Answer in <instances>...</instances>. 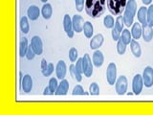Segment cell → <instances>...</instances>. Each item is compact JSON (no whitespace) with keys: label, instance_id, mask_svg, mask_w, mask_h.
<instances>
[{"label":"cell","instance_id":"33","mask_svg":"<svg viewBox=\"0 0 153 115\" xmlns=\"http://www.w3.org/2000/svg\"><path fill=\"white\" fill-rule=\"evenodd\" d=\"M147 24L153 27V5L147 8Z\"/></svg>","mask_w":153,"mask_h":115},{"label":"cell","instance_id":"30","mask_svg":"<svg viewBox=\"0 0 153 115\" xmlns=\"http://www.w3.org/2000/svg\"><path fill=\"white\" fill-rule=\"evenodd\" d=\"M49 88L51 90V92H52V95H54L55 92H56V90L57 88V86H59V84H57V80L56 78H52L49 80Z\"/></svg>","mask_w":153,"mask_h":115},{"label":"cell","instance_id":"19","mask_svg":"<svg viewBox=\"0 0 153 115\" xmlns=\"http://www.w3.org/2000/svg\"><path fill=\"white\" fill-rule=\"evenodd\" d=\"M142 32H143V27H142V24L140 22H135L133 23L132 25V29H131V35L133 40H139L141 37H142Z\"/></svg>","mask_w":153,"mask_h":115},{"label":"cell","instance_id":"43","mask_svg":"<svg viewBox=\"0 0 153 115\" xmlns=\"http://www.w3.org/2000/svg\"><path fill=\"white\" fill-rule=\"evenodd\" d=\"M142 1L145 5H150L151 2H152V0H142Z\"/></svg>","mask_w":153,"mask_h":115},{"label":"cell","instance_id":"26","mask_svg":"<svg viewBox=\"0 0 153 115\" xmlns=\"http://www.w3.org/2000/svg\"><path fill=\"white\" fill-rule=\"evenodd\" d=\"M69 71H70V73H71V76L73 77V78L76 81H79V83H80L81 81H82V77H81V74L79 73V72L76 70V66L74 64H71L69 66Z\"/></svg>","mask_w":153,"mask_h":115},{"label":"cell","instance_id":"41","mask_svg":"<svg viewBox=\"0 0 153 115\" xmlns=\"http://www.w3.org/2000/svg\"><path fill=\"white\" fill-rule=\"evenodd\" d=\"M47 66H48V63H47L46 60H45V59H43V60H41V64H40V67H41V73L46 70Z\"/></svg>","mask_w":153,"mask_h":115},{"label":"cell","instance_id":"39","mask_svg":"<svg viewBox=\"0 0 153 115\" xmlns=\"http://www.w3.org/2000/svg\"><path fill=\"white\" fill-rule=\"evenodd\" d=\"M35 56H36V53L33 52V48H32L31 46H29L28 51H27V54H26V59H27L28 60H33V58H35Z\"/></svg>","mask_w":153,"mask_h":115},{"label":"cell","instance_id":"7","mask_svg":"<svg viewBox=\"0 0 153 115\" xmlns=\"http://www.w3.org/2000/svg\"><path fill=\"white\" fill-rule=\"evenodd\" d=\"M143 85L146 87L149 88L153 85V68L150 66H146L143 73Z\"/></svg>","mask_w":153,"mask_h":115},{"label":"cell","instance_id":"36","mask_svg":"<svg viewBox=\"0 0 153 115\" xmlns=\"http://www.w3.org/2000/svg\"><path fill=\"white\" fill-rule=\"evenodd\" d=\"M54 69H55V67H54V64L53 63H48V66H47V68L44 72H42V75L44 76V77H49L52 75V73L54 72Z\"/></svg>","mask_w":153,"mask_h":115},{"label":"cell","instance_id":"5","mask_svg":"<svg viewBox=\"0 0 153 115\" xmlns=\"http://www.w3.org/2000/svg\"><path fill=\"white\" fill-rule=\"evenodd\" d=\"M127 86H128V81L126 76H120L118 80L116 81V84H115V88H116V92L119 95H123L126 94V90H127Z\"/></svg>","mask_w":153,"mask_h":115},{"label":"cell","instance_id":"38","mask_svg":"<svg viewBox=\"0 0 153 115\" xmlns=\"http://www.w3.org/2000/svg\"><path fill=\"white\" fill-rule=\"evenodd\" d=\"M73 95H84V90L82 88V86L81 85H76L74 87L73 89V92H72Z\"/></svg>","mask_w":153,"mask_h":115},{"label":"cell","instance_id":"2","mask_svg":"<svg viewBox=\"0 0 153 115\" xmlns=\"http://www.w3.org/2000/svg\"><path fill=\"white\" fill-rule=\"evenodd\" d=\"M137 12V3L135 0H128L126 3V9H124L123 13V20L124 24L127 27H130L133 24L134 16H135Z\"/></svg>","mask_w":153,"mask_h":115},{"label":"cell","instance_id":"32","mask_svg":"<svg viewBox=\"0 0 153 115\" xmlns=\"http://www.w3.org/2000/svg\"><path fill=\"white\" fill-rule=\"evenodd\" d=\"M89 94L90 95H99L100 94V87L97 83H92L90 84Z\"/></svg>","mask_w":153,"mask_h":115},{"label":"cell","instance_id":"31","mask_svg":"<svg viewBox=\"0 0 153 115\" xmlns=\"http://www.w3.org/2000/svg\"><path fill=\"white\" fill-rule=\"evenodd\" d=\"M115 26L117 27V29L120 32H123V26H124V20H123V16H118V17L116 18V23H115Z\"/></svg>","mask_w":153,"mask_h":115},{"label":"cell","instance_id":"27","mask_svg":"<svg viewBox=\"0 0 153 115\" xmlns=\"http://www.w3.org/2000/svg\"><path fill=\"white\" fill-rule=\"evenodd\" d=\"M20 30L23 34H28L30 30V25H29L28 16H23L20 19Z\"/></svg>","mask_w":153,"mask_h":115},{"label":"cell","instance_id":"40","mask_svg":"<svg viewBox=\"0 0 153 115\" xmlns=\"http://www.w3.org/2000/svg\"><path fill=\"white\" fill-rule=\"evenodd\" d=\"M76 70H78L79 73L82 75L83 74V68H82V58L81 59H78V60H76V63L75 64Z\"/></svg>","mask_w":153,"mask_h":115},{"label":"cell","instance_id":"24","mask_svg":"<svg viewBox=\"0 0 153 115\" xmlns=\"http://www.w3.org/2000/svg\"><path fill=\"white\" fill-rule=\"evenodd\" d=\"M83 33H84V36L87 37V38H91L93 36V33H94V28L92 23L90 21H86L84 22V25H83Z\"/></svg>","mask_w":153,"mask_h":115},{"label":"cell","instance_id":"15","mask_svg":"<svg viewBox=\"0 0 153 115\" xmlns=\"http://www.w3.org/2000/svg\"><path fill=\"white\" fill-rule=\"evenodd\" d=\"M21 88L25 93L31 92L33 88V79L30 75H25L23 77L22 83H21Z\"/></svg>","mask_w":153,"mask_h":115},{"label":"cell","instance_id":"16","mask_svg":"<svg viewBox=\"0 0 153 115\" xmlns=\"http://www.w3.org/2000/svg\"><path fill=\"white\" fill-rule=\"evenodd\" d=\"M27 16H28V18L30 19L32 21H35L38 18V16H40V11L38 7L35 6V5H31L30 7L28 8L27 10Z\"/></svg>","mask_w":153,"mask_h":115},{"label":"cell","instance_id":"17","mask_svg":"<svg viewBox=\"0 0 153 115\" xmlns=\"http://www.w3.org/2000/svg\"><path fill=\"white\" fill-rule=\"evenodd\" d=\"M92 61H93V64L96 67H102L103 64V61H104V57L103 54L100 50H96L93 54L92 57Z\"/></svg>","mask_w":153,"mask_h":115},{"label":"cell","instance_id":"18","mask_svg":"<svg viewBox=\"0 0 153 115\" xmlns=\"http://www.w3.org/2000/svg\"><path fill=\"white\" fill-rule=\"evenodd\" d=\"M69 90V83L67 80H61L60 84H59V86L55 92V95H66Z\"/></svg>","mask_w":153,"mask_h":115},{"label":"cell","instance_id":"8","mask_svg":"<svg viewBox=\"0 0 153 115\" xmlns=\"http://www.w3.org/2000/svg\"><path fill=\"white\" fill-rule=\"evenodd\" d=\"M143 76L140 74H137L134 76L133 81H132V91L134 94L139 95L143 90Z\"/></svg>","mask_w":153,"mask_h":115},{"label":"cell","instance_id":"20","mask_svg":"<svg viewBox=\"0 0 153 115\" xmlns=\"http://www.w3.org/2000/svg\"><path fill=\"white\" fill-rule=\"evenodd\" d=\"M138 20L143 25L147 23V8H146L145 6L141 7L138 11Z\"/></svg>","mask_w":153,"mask_h":115},{"label":"cell","instance_id":"37","mask_svg":"<svg viewBox=\"0 0 153 115\" xmlns=\"http://www.w3.org/2000/svg\"><path fill=\"white\" fill-rule=\"evenodd\" d=\"M75 5H76V11L82 12V10L84 8V5H85V0H75Z\"/></svg>","mask_w":153,"mask_h":115},{"label":"cell","instance_id":"9","mask_svg":"<svg viewBox=\"0 0 153 115\" xmlns=\"http://www.w3.org/2000/svg\"><path fill=\"white\" fill-rule=\"evenodd\" d=\"M63 29L66 33L67 37L69 38H72L74 37V28H73V23H72V18L68 16L65 14L63 17Z\"/></svg>","mask_w":153,"mask_h":115},{"label":"cell","instance_id":"23","mask_svg":"<svg viewBox=\"0 0 153 115\" xmlns=\"http://www.w3.org/2000/svg\"><path fill=\"white\" fill-rule=\"evenodd\" d=\"M28 48H29L28 40L26 37H23L21 40V41H20V44H19V57H20V58L26 57Z\"/></svg>","mask_w":153,"mask_h":115},{"label":"cell","instance_id":"6","mask_svg":"<svg viewBox=\"0 0 153 115\" xmlns=\"http://www.w3.org/2000/svg\"><path fill=\"white\" fill-rule=\"evenodd\" d=\"M82 68L84 76L90 78L93 74V65L92 60H91L90 56L88 54H84V56L82 57Z\"/></svg>","mask_w":153,"mask_h":115},{"label":"cell","instance_id":"22","mask_svg":"<svg viewBox=\"0 0 153 115\" xmlns=\"http://www.w3.org/2000/svg\"><path fill=\"white\" fill-rule=\"evenodd\" d=\"M52 13H53V9H52L51 4L45 3L41 8V14H42L43 18H44V19H50L51 16H52Z\"/></svg>","mask_w":153,"mask_h":115},{"label":"cell","instance_id":"28","mask_svg":"<svg viewBox=\"0 0 153 115\" xmlns=\"http://www.w3.org/2000/svg\"><path fill=\"white\" fill-rule=\"evenodd\" d=\"M103 25L105 28L107 29H112L115 26V21H114V18L111 16H106L103 19Z\"/></svg>","mask_w":153,"mask_h":115},{"label":"cell","instance_id":"29","mask_svg":"<svg viewBox=\"0 0 153 115\" xmlns=\"http://www.w3.org/2000/svg\"><path fill=\"white\" fill-rule=\"evenodd\" d=\"M126 45L124 44L123 41L120 38L117 42V52L118 54L120 55H123L124 53H126Z\"/></svg>","mask_w":153,"mask_h":115},{"label":"cell","instance_id":"1","mask_svg":"<svg viewBox=\"0 0 153 115\" xmlns=\"http://www.w3.org/2000/svg\"><path fill=\"white\" fill-rule=\"evenodd\" d=\"M106 0H85L86 13L92 18L100 17L105 11Z\"/></svg>","mask_w":153,"mask_h":115},{"label":"cell","instance_id":"34","mask_svg":"<svg viewBox=\"0 0 153 115\" xmlns=\"http://www.w3.org/2000/svg\"><path fill=\"white\" fill-rule=\"evenodd\" d=\"M78 51L75 47H72L69 50V60L71 62H75L76 61V59H78Z\"/></svg>","mask_w":153,"mask_h":115},{"label":"cell","instance_id":"10","mask_svg":"<svg viewBox=\"0 0 153 115\" xmlns=\"http://www.w3.org/2000/svg\"><path fill=\"white\" fill-rule=\"evenodd\" d=\"M31 47L33 48V52L36 53V55L40 56L42 55L43 52V44H42V40L39 37L35 36L32 37L31 40Z\"/></svg>","mask_w":153,"mask_h":115},{"label":"cell","instance_id":"11","mask_svg":"<svg viewBox=\"0 0 153 115\" xmlns=\"http://www.w3.org/2000/svg\"><path fill=\"white\" fill-rule=\"evenodd\" d=\"M56 79L59 80H63L66 76V71H67V67H66V63L63 60H59L56 66Z\"/></svg>","mask_w":153,"mask_h":115},{"label":"cell","instance_id":"42","mask_svg":"<svg viewBox=\"0 0 153 115\" xmlns=\"http://www.w3.org/2000/svg\"><path fill=\"white\" fill-rule=\"evenodd\" d=\"M43 94H44V95H52V92H51V90L49 88V86L44 89V91H43Z\"/></svg>","mask_w":153,"mask_h":115},{"label":"cell","instance_id":"12","mask_svg":"<svg viewBox=\"0 0 153 115\" xmlns=\"http://www.w3.org/2000/svg\"><path fill=\"white\" fill-rule=\"evenodd\" d=\"M72 23H73V28L76 33H80L83 31L84 20L82 16H79V14H75L72 18Z\"/></svg>","mask_w":153,"mask_h":115},{"label":"cell","instance_id":"14","mask_svg":"<svg viewBox=\"0 0 153 115\" xmlns=\"http://www.w3.org/2000/svg\"><path fill=\"white\" fill-rule=\"evenodd\" d=\"M143 32H142V36H143V40L146 42H150L153 38V29L150 25H148V24H145V25H143Z\"/></svg>","mask_w":153,"mask_h":115},{"label":"cell","instance_id":"21","mask_svg":"<svg viewBox=\"0 0 153 115\" xmlns=\"http://www.w3.org/2000/svg\"><path fill=\"white\" fill-rule=\"evenodd\" d=\"M130 49L132 54L135 56L136 58H140L142 56V49H141V46L140 44L138 43L137 40H132L130 42Z\"/></svg>","mask_w":153,"mask_h":115},{"label":"cell","instance_id":"4","mask_svg":"<svg viewBox=\"0 0 153 115\" xmlns=\"http://www.w3.org/2000/svg\"><path fill=\"white\" fill-rule=\"evenodd\" d=\"M106 80L110 85H114L117 81V67L114 62L109 63L106 70Z\"/></svg>","mask_w":153,"mask_h":115},{"label":"cell","instance_id":"35","mask_svg":"<svg viewBox=\"0 0 153 115\" xmlns=\"http://www.w3.org/2000/svg\"><path fill=\"white\" fill-rule=\"evenodd\" d=\"M121 34L122 32H120L116 26H114L112 28V32H111V35H112V38L114 41H118L120 38H121Z\"/></svg>","mask_w":153,"mask_h":115},{"label":"cell","instance_id":"25","mask_svg":"<svg viewBox=\"0 0 153 115\" xmlns=\"http://www.w3.org/2000/svg\"><path fill=\"white\" fill-rule=\"evenodd\" d=\"M121 40L123 41V43L126 45L130 44V42L132 40V35H131V32L126 29V30H123L122 34H121Z\"/></svg>","mask_w":153,"mask_h":115},{"label":"cell","instance_id":"13","mask_svg":"<svg viewBox=\"0 0 153 115\" xmlns=\"http://www.w3.org/2000/svg\"><path fill=\"white\" fill-rule=\"evenodd\" d=\"M104 41V37L102 34H98L95 37H92V40H90V48L92 50H97L102 45Z\"/></svg>","mask_w":153,"mask_h":115},{"label":"cell","instance_id":"3","mask_svg":"<svg viewBox=\"0 0 153 115\" xmlns=\"http://www.w3.org/2000/svg\"><path fill=\"white\" fill-rule=\"evenodd\" d=\"M126 0H106L107 8L114 16H121L126 6Z\"/></svg>","mask_w":153,"mask_h":115},{"label":"cell","instance_id":"44","mask_svg":"<svg viewBox=\"0 0 153 115\" xmlns=\"http://www.w3.org/2000/svg\"><path fill=\"white\" fill-rule=\"evenodd\" d=\"M40 1H41V2H43V3H46V2L48 1V0H40Z\"/></svg>","mask_w":153,"mask_h":115}]
</instances>
